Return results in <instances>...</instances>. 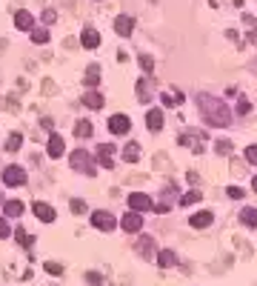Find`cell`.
I'll return each mask as SVG.
<instances>
[{"label":"cell","mask_w":257,"mask_h":286,"mask_svg":"<svg viewBox=\"0 0 257 286\" xmlns=\"http://www.w3.org/2000/svg\"><path fill=\"white\" fill-rule=\"evenodd\" d=\"M197 106H200V114H203V120L209 126H229L232 123V109L220 100V97H214V95H197Z\"/></svg>","instance_id":"6da1fadb"},{"label":"cell","mask_w":257,"mask_h":286,"mask_svg":"<svg viewBox=\"0 0 257 286\" xmlns=\"http://www.w3.org/2000/svg\"><path fill=\"white\" fill-rule=\"evenodd\" d=\"M69 163H71V169H74V172H83V175H94V172H97L92 155H89V152H83V149H74V152H71Z\"/></svg>","instance_id":"7a4b0ae2"},{"label":"cell","mask_w":257,"mask_h":286,"mask_svg":"<svg viewBox=\"0 0 257 286\" xmlns=\"http://www.w3.org/2000/svg\"><path fill=\"white\" fill-rule=\"evenodd\" d=\"M203 140H206V135L197 132V129H192V132H183V135H180V146L192 149V152H203Z\"/></svg>","instance_id":"3957f363"},{"label":"cell","mask_w":257,"mask_h":286,"mask_svg":"<svg viewBox=\"0 0 257 286\" xmlns=\"http://www.w3.org/2000/svg\"><path fill=\"white\" fill-rule=\"evenodd\" d=\"M92 226L100 229V232H115L117 217L112 215V212H94V215H92Z\"/></svg>","instance_id":"277c9868"},{"label":"cell","mask_w":257,"mask_h":286,"mask_svg":"<svg viewBox=\"0 0 257 286\" xmlns=\"http://www.w3.org/2000/svg\"><path fill=\"white\" fill-rule=\"evenodd\" d=\"M128 209H131V212H149V209H152V197H149V194H143V192H131L128 194Z\"/></svg>","instance_id":"5b68a950"},{"label":"cell","mask_w":257,"mask_h":286,"mask_svg":"<svg viewBox=\"0 0 257 286\" xmlns=\"http://www.w3.org/2000/svg\"><path fill=\"white\" fill-rule=\"evenodd\" d=\"M3 183H6V186H23L26 172L20 169V166H6V169H3Z\"/></svg>","instance_id":"8992f818"},{"label":"cell","mask_w":257,"mask_h":286,"mask_svg":"<svg viewBox=\"0 0 257 286\" xmlns=\"http://www.w3.org/2000/svg\"><path fill=\"white\" fill-rule=\"evenodd\" d=\"M97 163L103 169H115V146L112 143H100L97 146Z\"/></svg>","instance_id":"52a82bcc"},{"label":"cell","mask_w":257,"mask_h":286,"mask_svg":"<svg viewBox=\"0 0 257 286\" xmlns=\"http://www.w3.org/2000/svg\"><path fill=\"white\" fill-rule=\"evenodd\" d=\"M120 226H123V232H140L143 229V215L140 212H126V215L120 217Z\"/></svg>","instance_id":"ba28073f"},{"label":"cell","mask_w":257,"mask_h":286,"mask_svg":"<svg viewBox=\"0 0 257 286\" xmlns=\"http://www.w3.org/2000/svg\"><path fill=\"white\" fill-rule=\"evenodd\" d=\"M109 129H112L115 135H126L128 129H131V120H128L126 114H112V117H109Z\"/></svg>","instance_id":"9c48e42d"},{"label":"cell","mask_w":257,"mask_h":286,"mask_svg":"<svg viewBox=\"0 0 257 286\" xmlns=\"http://www.w3.org/2000/svg\"><path fill=\"white\" fill-rule=\"evenodd\" d=\"M14 26H17L20 32H32V29H35V17H32V11L20 9L17 14H14Z\"/></svg>","instance_id":"30bf717a"},{"label":"cell","mask_w":257,"mask_h":286,"mask_svg":"<svg viewBox=\"0 0 257 286\" xmlns=\"http://www.w3.org/2000/svg\"><path fill=\"white\" fill-rule=\"evenodd\" d=\"M32 212H35V215L40 217L43 223H52V220L58 217V215H55V209H52V206H49V203H43V200H37V203L32 206Z\"/></svg>","instance_id":"8fae6325"},{"label":"cell","mask_w":257,"mask_h":286,"mask_svg":"<svg viewBox=\"0 0 257 286\" xmlns=\"http://www.w3.org/2000/svg\"><path fill=\"white\" fill-rule=\"evenodd\" d=\"M46 152H49V158H60V155L66 152V146H63V137H60V135H49Z\"/></svg>","instance_id":"7c38bea8"},{"label":"cell","mask_w":257,"mask_h":286,"mask_svg":"<svg viewBox=\"0 0 257 286\" xmlns=\"http://www.w3.org/2000/svg\"><path fill=\"white\" fill-rule=\"evenodd\" d=\"M80 43H83V49H97L100 46V32L97 29H83Z\"/></svg>","instance_id":"4fadbf2b"},{"label":"cell","mask_w":257,"mask_h":286,"mask_svg":"<svg viewBox=\"0 0 257 286\" xmlns=\"http://www.w3.org/2000/svg\"><path fill=\"white\" fill-rule=\"evenodd\" d=\"M103 103H106V97L94 89H89L83 95V106H89V109H103Z\"/></svg>","instance_id":"5bb4252c"},{"label":"cell","mask_w":257,"mask_h":286,"mask_svg":"<svg viewBox=\"0 0 257 286\" xmlns=\"http://www.w3.org/2000/svg\"><path fill=\"white\" fill-rule=\"evenodd\" d=\"M146 126H149L152 132H160V129H163V112H160V109H149V112H146Z\"/></svg>","instance_id":"9a60e30c"},{"label":"cell","mask_w":257,"mask_h":286,"mask_svg":"<svg viewBox=\"0 0 257 286\" xmlns=\"http://www.w3.org/2000/svg\"><path fill=\"white\" fill-rule=\"evenodd\" d=\"M131 29H134V20H131V17H126V14H120V17L115 20V32L120 34V37H128V34H131Z\"/></svg>","instance_id":"2e32d148"},{"label":"cell","mask_w":257,"mask_h":286,"mask_svg":"<svg viewBox=\"0 0 257 286\" xmlns=\"http://www.w3.org/2000/svg\"><path fill=\"white\" fill-rule=\"evenodd\" d=\"M214 223V212H197V215H192V226L194 229H206Z\"/></svg>","instance_id":"e0dca14e"},{"label":"cell","mask_w":257,"mask_h":286,"mask_svg":"<svg viewBox=\"0 0 257 286\" xmlns=\"http://www.w3.org/2000/svg\"><path fill=\"white\" fill-rule=\"evenodd\" d=\"M157 263H160L163 269H172V266H177V255L172 249H160L157 252Z\"/></svg>","instance_id":"ac0fdd59"},{"label":"cell","mask_w":257,"mask_h":286,"mask_svg":"<svg viewBox=\"0 0 257 286\" xmlns=\"http://www.w3.org/2000/svg\"><path fill=\"white\" fill-rule=\"evenodd\" d=\"M137 158H140V143H137V140L126 143V149H123V160H126V163H137Z\"/></svg>","instance_id":"d6986e66"},{"label":"cell","mask_w":257,"mask_h":286,"mask_svg":"<svg viewBox=\"0 0 257 286\" xmlns=\"http://www.w3.org/2000/svg\"><path fill=\"white\" fill-rule=\"evenodd\" d=\"M3 215L6 217H20L23 215V203H20V200H3Z\"/></svg>","instance_id":"ffe728a7"},{"label":"cell","mask_w":257,"mask_h":286,"mask_svg":"<svg viewBox=\"0 0 257 286\" xmlns=\"http://www.w3.org/2000/svg\"><path fill=\"white\" fill-rule=\"evenodd\" d=\"M240 220H243V226H249V229H257V209H252V206H246L243 212H240Z\"/></svg>","instance_id":"44dd1931"},{"label":"cell","mask_w":257,"mask_h":286,"mask_svg":"<svg viewBox=\"0 0 257 286\" xmlns=\"http://www.w3.org/2000/svg\"><path fill=\"white\" fill-rule=\"evenodd\" d=\"M83 83L92 89V86H97L100 83V66H89L86 69V78H83Z\"/></svg>","instance_id":"7402d4cb"},{"label":"cell","mask_w":257,"mask_h":286,"mask_svg":"<svg viewBox=\"0 0 257 286\" xmlns=\"http://www.w3.org/2000/svg\"><path fill=\"white\" fill-rule=\"evenodd\" d=\"M137 252H140L143 258H152L154 255V240L152 238H140L137 240Z\"/></svg>","instance_id":"603a6c76"},{"label":"cell","mask_w":257,"mask_h":286,"mask_svg":"<svg viewBox=\"0 0 257 286\" xmlns=\"http://www.w3.org/2000/svg\"><path fill=\"white\" fill-rule=\"evenodd\" d=\"M74 135L77 137H92V123H89V120H77V123H74Z\"/></svg>","instance_id":"cb8c5ba5"},{"label":"cell","mask_w":257,"mask_h":286,"mask_svg":"<svg viewBox=\"0 0 257 286\" xmlns=\"http://www.w3.org/2000/svg\"><path fill=\"white\" fill-rule=\"evenodd\" d=\"M12 235L17 238V243H20V246H26V249H29V246L35 243V238H29V232H26V229H14Z\"/></svg>","instance_id":"d4e9b609"},{"label":"cell","mask_w":257,"mask_h":286,"mask_svg":"<svg viewBox=\"0 0 257 286\" xmlns=\"http://www.w3.org/2000/svg\"><path fill=\"white\" fill-rule=\"evenodd\" d=\"M32 40H35V43H46V40H49V29H46V26H35V29H32Z\"/></svg>","instance_id":"484cf974"},{"label":"cell","mask_w":257,"mask_h":286,"mask_svg":"<svg viewBox=\"0 0 257 286\" xmlns=\"http://www.w3.org/2000/svg\"><path fill=\"white\" fill-rule=\"evenodd\" d=\"M20 143H23V137L14 132V135H9V140H6L3 146H6V152H17V149H20Z\"/></svg>","instance_id":"4316f807"},{"label":"cell","mask_w":257,"mask_h":286,"mask_svg":"<svg viewBox=\"0 0 257 286\" xmlns=\"http://www.w3.org/2000/svg\"><path fill=\"white\" fill-rule=\"evenodd\" d=\"M200 197H203V194H200L197 189H192V192H186L183 197H180V206H192V203H197Z\"/></svg>","instance_id":"83f0119b"},{"label":"cell","mask_w":257,"mask_h":286,"mask_svg":"<svg viewBox=\"0 0 257 286\" xmlns=\"http://www.w3.org/2000/svg\"><path fill=\"white\" fill-rule=\"evenodd\" d=\"M137 100H140V103H149V100H152V95H149V86H146V80H140V83H137Z\"/></svg>","instance_id":"f1b7e54d"},{"label":"cell","mask_w":257,"mask_h":286,"mask_svg":"<svg viewBox=\"0 0 257 286\" xmlns=\"http://www.w3.org/2000/svg\"><path fill=\"white\" fill-rule=\"evenodd\" d=\"M232 149H234L232 140H217V143H214V152H217V155H229Z\"/></svg>","instance_id":"f546056e"},{"label":"cell","mask_w":257,"mask_h":286,"mask_svg":"<svg viewBox=\"0 0 257 286\" xmlns=\"http://www.w3.org/2000/svg\"><path fill=\"white\" fill-rule=\"evenodd\" d=\"M160 100H163V106H177V103L183 100V95H169V92H163Z\"/></svg>","instance_id":"4dcf8cb0"},{"label":"cell","mask_w":257,"mask_h":286,"mask_svg":"<svg viewBox=\"0 0 257 286\" xmlns=\"http://www.w3.org/2000/svg\"><path fill=\"white\" fill-rule=\"evenodd\" d=\"M137 63H140V69L146 72V75H149V72L154 69V60H152V55H140V57H137Z\"/></svg>","instance_id":"1f68e13d"},{"label":"cell","mask_w":257,"mask_h":286,"mask_svg":"<svg viewBox=\"0 0 257 286\" xmlns=\"http://www.w3.org/2000/svg\"><path fill=\"white\" fill-rule=\"evenodd\" d=\"M12 235V226H9V217H0V240H6Z\"/></svg>","instance_id":"d6a6232c"},{"label":"cell","mask_w":257,"mask_h":286,"mask_svg":"<svg viewBox=\"0 0 257 286\" xmlns=\"http://www.w3.org/2000/svg\"><path fill=\"white\" fill-rule=\"evenodd\" d=\"M246 160H249L252 166H257V146H249V149H246Z\"/></svg>","instance_id":"836d02e7"},{"label":"cell","mask_w":257,"mask_h":286,"mask_svg":"<svg viewBox=\"0 0 257 286\" xmlns=\"http://www.w3.org/2000/svg\"><path fill=\"white\" fill-rule=\"evenodd\" d=\"M71 212H74V215H83V212H86V203L74 197V200H71Z\"/></svg>","instance_id":"e575fe53"},{"label":"cell","mask_w":257,"mask_h":286,"mask_svg":"<svg viewBox=\"0 0 257 286\" xmlns=\"http://www.w3.org/2000/svg\"><path fill=\"white\" fill-rule=\"evenodd\" d=\"M46 272L49 275H60V272H63V266H60V263H55V261H49L46 263Z\"/></svg>","instance_id":"d590c367"},{"label":"cell","mask_w":257,"mask_h":286,"mask_svg":"<svg viewBox=\"0 0 257 286\" xmlns=\"http://www.w3.org/2000/svg\"><path fill=\"white\" fill-rule=\"evenodd\" d=\"M86 281H89L92 286H100V284H103V278H100L97 272H89V275H86Z\"/></svg>","instance_id":"8d00e7d4"},{"label":"cell","mask_w":257,"mask_h":286,"mask_svg":"<svg viewBox=\"0 0 257 286\" xmlns=\"http://www.w3.org/2000/svg\"><path fill=\"white\" fill-rule=\"evenodd\" d=\"M55 20H58L55 9H46V11H43V23H46V26H49V23H55Z\"/></svg>","instance_id":"74e56055"},{"label":"cell","mask_w":257,"mask_h":286,"mask_svg":"<svg viewBox=\"0 0 257 286\" xmlns=\"http://www.w3.org/2000/svg\"><path fill=\"white\" fill-rule=\"evenodd\" d=\"M249 109H252V106H249V100H246V97H240V103H237V114H249Z\"/></svg>","instance_id":"f35d334b"},{"label":"cell","mask_w":257,"mask_h":286,"mask_svg":"<svg viewBox=\"0 0 257 286\" xmlns=\"http://www.w3.org/2000/svg\"><path fill=\"white\" fill-rule=\"evenodd\" d=\"M229 197H237V200H240V197H243V189H240V186H229Z\"/></svg>","instance_id":"ab89813d"},{"label":"cell","mask_w":257,"mask_h":286,"mask_svg":"<svg viewBox=\"0 0 257 286\" xmlns=\"http://www.w3.org/2000/svg\"><path fill=\"white\" fill-rule=\"evenodd\" d=\"M252 189H255V192H257V178H255V181H252Z\"/></svg>","instance_id":"60d3db41"},{"label":"cell","mask_w":257,"mask_h":286,"mask_svg":"<svg viewBox=\"0 0 257 286\" xmlns=\"http://www.w3.org/2000/svg\"><path fill=\"white\" fill-rule=\"evenodd\" d=\"M252 72H255V75H257V60H255V63H252Z\"/></svg>","instance_id":"b9f144b4"},{"label":"cell","mask_w":257,"mask_h":286,"mask_svg":"<svg viewBox=\"0 0 257 286\" xmlns=\"http://www.w3.org/2000/svg\"><path fill=\"white\" fill-rule=\"evenodd\" d=\"M0 206H3V192H0Z\"/></svg>","instance_id":"7bdbcfd3"}]
</instances>
